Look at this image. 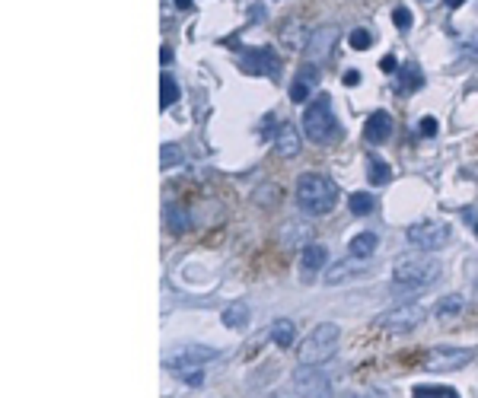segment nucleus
Returning a JSON list of instances; mask_svg holds the SVG:
<instances>
[{
  "label": "nucleus",
  "mask_w": 478,
  "mask_h": 398,
  "mask_svg": "<svg viewBox=\"0 0 478 398\" xmlns=\"http://www.w3.org/2000/svg\"><path fill=\"white\" fill-rule=\"evenodd\" d=\"M417 134H424V137H434V134H437V118H434V115H424V118L417 122Z\"/></svg>",
  "instance_id": "473e14b6"
},
{
  "label": "nucleus",
  "mask_w": 478,
  "mask_h": 398,
  "mask_svg": "<svg viewBox=\"0 0 478 398\" xmlns=\"http://www.w3.org/2000/svg\"><path fill=\"white\" fill-rule=\"evenodd\" d=\"M300 124H303V134L313 144H332L338 137V118H335V109H332V96L319 93V99H313L306 105Z\"/></svg>",
  "instance_id": "20e7f679"
},
{
  "label": "nucleus",
  "mask_w": 478,
  "mask_h": 398,
  "mask_svg": "<svg viewBox=\"0 0 478 398\" xmlns=\"http://www.w3.org/2000/svg\"><path fill=\"white\" fill-rule=\"evenodd\" d=\"M348 42L354 52H367L370 48V42H373V35H370V29H354V32L348 35Z\"/></svg>",
  "instance_id": "c85d7f7f"
},
{
  "label": "nucleus",
  "mask_w": 478,
  "mask_h": 398,
  "mask_svg": "<svg viewBox=\"0 0 478 398\" xmlns=\"http://www.w3.org/2000/svg\"><path fill=\"white\" fill-rule=\"evenodd\" d=\"M175 7H179V10H188V7H191V0H175Z\"/></svg>",
  "instance_id": "58836bf2"
},
{
  "label": "nucleus",
  "mask_w": 478,
  "mask_h": 398,
  "mask_svg": "<svg viewBox=\"0 0 478 398\" xmlns=\"http://www.w3.org/2000/svg\"><path fill=\"white\" fill-rule=\"evenodd\" d=\"M160 61H163V67H166V64H173V52H169V48H163V52H160Z\"/></svg>",
  "instance_id": "c9c22d12"
},
{
  "label": "nucleus",
  "mask_w": 478,
  "mask_h": 398,
  "mask_svg": "<svg viewBox=\"0 0 478 398\" xmlns=\"http://www.w3.org/2000/svg\"><path fill=\"white\" fill-rule=\"evenodd\" d=\"M166 223H169L173 233H185V230H188V214H185L179 204H169V208H166Z\"/></svg>",
  "instance_id": "bb28decb"
},
{
  "label": "nucleus",
  "mask_w": 478,
  "mask_h": 398,
  "mask_svg": "<svg viewBox=\"0 0 478 398\" xmlns=\"http://www.w3.org/2000/svg\"><path fill=\"white\" fill-rule=\"evenodd\" d=\"M380 67H382V70H392V67H395V58H382Z\"/></svg>",
  "instance_id": "e433bc0d"
},
{
  "label": "nucleus",
  "mask_w": 478,
  "mask_h": 398,
  "mask_svg": "<svg viewBox=\"0 0 478 398\" xmlns=\"http://www.w3.org/2000/svg\"><path fill=\"white\" fill-rule=\"evenodd\" d=\"M271 341L278 347H294V341H296V325H294V319H274V325H271Z\"/></svg>",
  "instance_id": "aec40b11"
},
{
  "label": "nucleus",
  "mask_w": 478,
  "mask_h": 398,
  "mask_svg": "<svg viewBox=\"0 0 478 398\" xmlns=\"http://www.w3.org/2000/svg\"><path fill=\"white\" fill-rule=\"evenodd\" d=\"M424 319H427V309L421 303H402L395 309L382 312L380 319H376V325L386 331H395V335H405V331H415Z\"/></svg>",
  "instance_id": "0eeeda50"
},
{
  "label": "nucleus",
  "mask_w": 478,
  "mask_h": 398,
  "mask_svg": "<svg viewBox=\"0 0 478 398\" xmlns=\"http://www.w3.org/2000/svg\"><path fill=\"white\" fill-rule=\"evenodd\" d=\"M338 341H341L338 325H335V322H322V325H316V329L300 341V347H296V360H300V366H322L325 360L335 357Z\"/></svg>",
  "instance_id": "7ed1b4c3"
},
{
  "label": "nucleus",
  "mask_w": 478,
  "mask_h": 398,
  "mask_svg": "<svg viewBox=\"0 0 478 398\" xmlns=\"http://www.w3.org/2000/svg\"><path fill=\"white\" fill-rule=\"evenodd\" d=\"M239 64L252 77H271V80L281 77V58L274 54V48H249V52H243Z\"/></svg>",
  "instance_id": "9d476101"
},
{
  "label": "nucleus",
  "mask_w": 478,
  "mask_h": 398,
  "mask_svg": "<svg viewBox=\"0 0 478 398\" xmlns=\"http://www.w3.org/2000/svg\"><path fill=\"white\" fill-rule=\"evenodd\" d=\"M281 42L287 45V48H306V32H303V26L296 23V19H287L284 23V29H281Z\"/></svg>",
  "instance_id": "4be33fe9"
},
{
  "label": "nucleus",
  "mask_w": 478,
  "mask_h": 398,
  "mask_svg": "<svg viewBox=\"0 0 478 398\" xmlns=\"http://www.w3.org/2000/svg\"><path fill=\"white\" fill-rule=\"evenodd\" d=\"M345 83H348V87H357V83H360V70H348V74H345Z\"/></svg>",
  "instance_id": "f704fd0d"
},
{
  "label": "nucleus",
  "mask_w": 478,
  "mask_h": 398,
  "mask_svg": "<svg viewBox=\"0 0 478 398\" xmlns=\"http://www.w3.org/2000/svg\"><path fill=\"white\" fill-rule=\"evenodd\" d=\"M348 208L354 217H367V214H373V198H370L367 191H354L348 198Z\"/></svg>",
  "instance_id": "a878e982"
},
{
  "label": "nucleus",
  "mask_w": 478,
  "mask_h": 398,
  "mask_svg": "<svg viewBox=\"0 0 478 398\" xmlns=\"http://www.w3.org/2000/svg\"><path fill=\"white\" fill-rule=\"evenodd\" d=\"M303 236H306V230H303L300 223H287V230H284V245L303 243Z\"/></svg>",
  "instance_id": "7c9ffc66"
},
{
  "label": "nucleus",
  "mask_w": 478,
  "mask_h": 398,
  "mask_svg": "<svg viewBox=\"0 0 478 398\" xmlns=\"http://www.w3.org/2000/svg\"><path fill=\"white\" fill-rule=\"evenodd\" d=\"M450 236H453L450 223H440V220H421V223L409 226L405 239L421 252H437V249H444V245L450 243Z\"/></svg>",
  "instance_id": "423d86ee"
},
{
  "label": "nucleus",
  "mask_w": 478,
  "mask_h": 398,
  "mask_svg": "<svg viewBox=\"0 0 478 398\" xmlns=\"http://www.w3.org/2000/svg\"><path fill=\"white\" fill-rule=\"evenodd\" d=\"M274 147H278L281 156H296V153H300V134H296V128H294L290 122H284V124L278 128Z\"/></svg>",
  "instance_id": "f3484780"
},
{
  "label": "nucleus",
  "mask_w": 478,
  "mask_h": 398,
  "mask_svg": "<svg viewBox=\"0 0 478 398\" xmlns=\"http://www.w3.org/2000/svg\"><path fill=\"white\" fill-rule=\"evenodd\" d=\"M367 268H370V258H354V255H348L345 261H338V265H332V268L325 271V284L338 287V284H345V280H351V277L364 274Z\"/></svg>",
  "instance_id": "4468645a"
},
{
  "label": "nucleus",
  "mask_w": 478,
  "mask_h": 398,
  "mask_svg": "<svg viewBox=\"0 0 478 398\" xmlns=\"http://www.w3.org/2000/svg\"><path fill=\"white\" fill-rule=\"evenodd\" d=\"M364 137H367V144H373V147L386 144V140L392 137V115H389V112H382V109H376V112L367 118Z\"/></svg>",
  "instance_id": "2eb2a0df"
},
{
  "label": "nucleus",
  "mask_w": 478,
  "mask_h": 398,
  "mask_svg": "<svg viewBox=\"0 0 478 398\" xmlns=\"http://www.w3.org/2000/svg\"><path fill=\"white\" fill-rule=\"evenodd\" d=\"M220 357L217 347H208V344H182V347H175L173 354L166 357V366L175 373H182V370H198L201 364H214Z\"/></svg>",
  "instance_id": "6e6552de"
},
{
  "label": "nucleus",
  "mask_w": 478,
  "mask_h": 398,
  "mask_svg": "<svg viewBox=\"0 0 478 398\" xmlns=\"http://www.w3.org/2000/svg\"><path fill=\"white\" fill-rule=\"evenodd\" d=\"M444 268L440 261L431 255H405L392 265V290L399 294H421L427 287H434L440 280Z\"/></svg>",
  "instance_id": "f257e3e1"
},
{
  "label": "nucleus",
  "mask_w": 478,
  "mask_h": 398,
  "mask_svg": "<svg viewBox=\"0 0 478 398\" xmlns=\"http://www.w3.org/2000/svg\"><path fill=\"white\" fill-rule=\"evenodd\" d=\"M411 398H459V392L450 386H415Z\"/></svg>",
  "instance_id": "393cba45"
},
{
  "label": "nucleus",
  "mask_w": 478,
  "mask_h": 398,
  "mask_svg": "<svg viewBox=\"0 0 478 398\" xmlns=\"http://www.w3.org/2000/svg\"><path fill=\"white\" fill-rule=\"evenodd\" d=\"M325 265H329V249L322 243H309L300 249V274H303V284H313Z\"/></svg>",
  "instance_id": "9b49d317"
},
{
  "label": "nucleus",
  "mask_w": 478,
  "mask_h": 398,
  "mask_svg": "<svg viewBox=\"0 0 478 398\" xmlns=\"http://www.w3.org/2000/svg\"><path fill=\"white\" fill-rule=\"evenodd\" d=\"M338 42V29L335 26H319L313 35H309V42H306V58L309 61H322V58H329V52H332V45Z\"/></svg>",
  "instance_id": "ddd939ff"
},
{
  "label": "nucleus",
  "mask_w": 478,
  "mask_h": 398,
  "mask_svg": "<svg viewBox=\"0 0 478 398\" xmlns=\"http://www.w3.org/2000/svg\"><path fill=\"white\" fill-rule=\"evenodd\" d=\"M462 309H466L462 294H446V296H440V303H437V316H440V319H453V316H459Z\"/></svg>",
  "instance_id": "5701e85b"
},
{
  "label": "nucleus",
  "mask_w": 478,
  "mask_h": 398,
  "mask_svg": "<svg viewBox=\"0 0 478 398\" xmlns=\"http://www.w3.org/2000/svg\"><path fill=\"white\" fill-rule=\"evenodd\" d=\"M367 169H370V182L373 185H389V179H392V166L382 159L380 153H370V159H367Z\"/></svg>",
  "instance_id": "412c9836"
},
{
  "label": "nucleus",
  "mask_w": 478,
  "mask_h": 398,
  "mask_svg": "<svg viewBox=\"0 0 478 398\" xmlns=\"http://www.w3.org/2000/svg\"><path fill=\"white\" fill-rule=\"evenodd\" d=\"M182 163V147L179 144H163L160 147V166L163 169H173V166Z\"/></svg>",
  "instance_id": "cd10ccee"
},
{
  "label": "nucleus",
  "mask_w": 478,
  "mask_h": 398,
  "mask_svg": "<svg viewBox=\"0 0 478 398\" xmlns=\"http://www.w3.org/2000/svg\"><path fill=\"white\" fill-rule=\"evenodd\" d=\"M392 23H395L399 32H409V29H411V10L409 7H395V10H392Z\"/></svg>",
  "instance_id": "c756f323"
},
{
  "label": "nucleus",
  "mask_w": 478,
  "mask_h": 398,
  "mask_svg": "<svg viewBox=\"0 0 478 398\" xmlns=\"http://www.w3.org/2000/svg\"><path fill=\"white\" fill-rule=\"evenodd\" d=\"M446 3H450V7L456 10V7H462V3H466V0H446Z\"/></svg>",
  "instance_id": "ea45409f"
},
{
  "label": "nucleus",
  "mask_w": 478,
  "mask_h": 398,
  "mask_svg": "<svg viewBox=\"0 0 478 398\" xmlns=\"http://www.w3.org/2000/svg\"><path fill=\"white\" fill-rule=\"evenodd\" d=\"M296 204L309 217H325L338 204V185L322 173H303L296 182Z\"/></svg>",
  "instance_id": "f03ea898"
},
{
  "label": "nucleus",
  "mask_w": 478,
  "mask_h": 398,
  "mask_svg": "<svg viewBox=\"0 0 478 398\" xmlns=\"http://www.w3.org/2000/svg\"><path fill=\"white\" fill-rule=\"evenodd\" d=\"M294 392L300 398H332V379L319 366H300L294 370Z\"/></svg>",
  "instance_id": "1a4fd4ad"
},
{
  "label": "nucleus",
  "mask_w": 478,
  "mask_h": 398,
  "mask_svg": "<svg viewBox=\"0 0 478 398\" xmlns=\"http://www.w3.org/2000/svg\"><path fill=\"white\" fill-rule=\"evenodd\" d=\"M466 58H472V61H478V32L469 38V45H466Z\"/></svg>",
  "instance_id": "72a5a7b5"
},
{
  "label": "nucleus",
  "mask_w": 478,
  "mask_h": 398,
  "mask_svg": "<svg viewBox=\"0 0 478 398\" xmlns=\"http://www.w3.org/2000/svg\"><path fill=\"white\" fill-rule=\"evenodd\" d=\"M175 99H179V83H175L173 74H163V80H160V109H169V105H175Z\"/></svg>",
  "instance_id": "b1692460"
},
{
  "label": "nucleus",
  "mask_w": 478,
  "mask_h": 398,
  "mask_svg": "<svg viewBox=\"0 0 478 398\" xmlns=\"http://www.w3.org/2000/svg\"><path fill=\"white\" fill-rule=\"evenodd\" d=\"M421 87H424V77H421V70H417L415 64H405L402 74H395V93L399 96H409Z\"/></svg>",
  "instance_id": "a211bd4d"
},
{
  "label": "nucleus",
  "mask_w": 478,
  "mask_h": 398,
  "mask_svg": "<svg viewBox=\"0 0 478 398\" xmlns=\"http://www.w3.org/2000/svg\"><path fill=\"white\" fill-rule=\"evenodd\" d=\"M268 398H300V395H290V392H274V395H268Z\"/></svg>",
  "instance_id": "4c0bfd02"
},
{
  "label": "nucleus",
  "mask_w": 478,
  "mask_h": 398,
  "mask_svg": "<svg viewBox=\"0 0 478 398\" xmlns=\"http://www.w3.org/2000/svg\"><path fill=\"white\" fill-rule=\"evenodd\" d=\"M319 87V70H316V64H303L300 67V74L294 77V83H290V99H294L296 105H303L306 99H313V89Z\"/></svg>",
  "instance_id": "f8f14e48"
},
{
  "label": "nucleus",
  "mask_w": 478,
  "mask_h": 398,
  "mask_svg": "<svg viewBox=\"0 0 478 398\" xmlns=\"http://www.w3.org/2000/svg\"><path fill=\"white\" fill-rule=\"evenodd\" d=\"M472 357H475L472 347H431L424 360H421V366L427 373H456L462 366H469Z\"/></svg>",
  "instance_id": "39448f33"
},
{
  "label": "nucleus",
  "mask_w": 478,
  "mask_h": 398,
  "mask_svg": "<svg viewBox=\"0 0 478 398\" xmlns=\"http://www.w3.org/2000/svg\"><path fill=\"white\" fill-rule=\"evenodd\" d=\"M249 319H252L249 303H230L224 312H220V322H224V329H230V331H243L246 325H249Z\"/></svg>",
  "instance_id": "dca6fc26"
},
{
  "label": "nucleus",
  "mask_w": 478,
  "mask_h": 398,
  "mask_svg": "<svg viewBox=\"0 0 478 398\" xmlns=\"http://www.w3.org/2000/svg\"><path fill=\"white\" fill-rule=\"evenodd\" d=\"M376 245H380V236L370 233V230H364V233H357L348 243V255H354V258H370V255L376 252Z\"/></svg>",
  "instance_id": "6ab92c4d"
},
{
  "label": "nucleus",
  "mask_w": 478,
  "mask_h": 398,
  "mask_svg": "<svg viewBox=\"0 0 478 398\" xmlns=\"http://www.w3.org/2000/svg\"><path fill=\"white\" fill-rule=\"evenodd\" d=\"M424 3H431V0H424Z\"/></svg>",
  "instance_id": "a19ab883"
},
{
  "label": "nucleus",
  "mask_w": 478,
  "mask_h": 398,
  "mask_svg": "<svg viewBox=\"0 0 478 398\" xmlns=\"http://www.w3.org/2000/svg\"><path fill=\"white\" fill-rule=\"evenodd\" d=\"M179 379H182L185 386H195V389H198V386H204V373L201 370H182L179 373Z\"/></svg>",
  "instance_id": "2f4dec72"
}]
</instances>
